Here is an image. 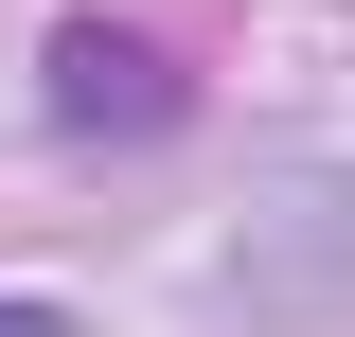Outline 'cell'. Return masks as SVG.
Listing matches in <instances>:
<instances>
[{
	"mask_svg": "<svg viewBox=\"0 0 355 337\" xmlns=\"http://www.w3.org/2000/svg\"><path fill=\"white\" fill-rule=\"evenodd\" d=\"M53 107H71V125H107V107L160 125L178 89H160V53H125V36H53Z\"/></svg>",
	"mask_w": 355,
	"mask_h": 337,
	"instance_id": "cell-1",
	"label": "cell"
},
{
	"mask_svg": "<svg viewBox=\"0 0 355 337\" xmlns=\"http://www.w3.org/2000/svg\"><path fill=\"white\" fill-rule=\"evenodd\" d=\"M0 337H53V320H36V302H0Z\"/></svg>",
	"mask_w": 355,
	"mask_h": 337,
	"instance_id": "cell-2",
	"label": "cell"
}]
</instances>
